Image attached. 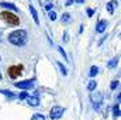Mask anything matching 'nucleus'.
<instances>
[{"instance_id":"nucleus-1","label":"nucleus","mask_w":121,"mask_h":120,"mask_svg":"<svg viewBox=\"0 0 121 120\" xmlns=\"http://www.w3.org/2000/svg\"><path fill=\"white\" fill-rule=\"evenodd\" d=\"M8 40L13 46H17V47L24 46L25 43H27V31H24V29H16V31L11 32L8 35Z\"/></svg>"},{"instance_id":"nucleus-2","label":"nucleus","mask_w":121,"mask_h":120,"mask_svg":"<svg viewBox=\"0 0 121 120\" xmlns=\"http://www.w3.org/2000/svg\"><path fill=\"white\" fill-rule=\"evenodd\" d=\"M0 19L3 21H5V23H8L9 25H19V23H20V19L15 14H11L9 11L0 12Z\"/></svg>"},{"instance_id":"nucleus-3","label":"nucleus","mask_w":121,"mask_h":120,"mask_svg":"<svg viewBox=\"0 0 121 120\" xmlns=\"http://www.w3.org/2000/svg\"><path fill=\"white\" fill-rule=\"evenodd\" d=\"M91 100H92L93 108H95L96 111H99L100 107H101V104H103V93H101V92H92Z\"/></svg>"},{"instance_id":"nucleus-4","label":"nucleus","mask_w":121,"mask_h":120,"mask_svg":"<svg viewBox=\"0 0 121 120\" xmlns=\"http://www.w3.org/2000/svg\"><path fill=\"white\" fill-rule=\"evenodd\" d=\"M64 108L63 107H60V106H55V107H52L51 108V111H49V117L52 120H57V119H60L61 116H63V113H64Z\"/></svg>"},{"instance_id":"nucleus-5","label":"nucleus","mask_w":121,"mask_h":120,"mask_svg":"<svg viewBox=\"0 0 121 120\" xmlns=\"http://www.w3.org/2000/svg\"><path fill=\"white\" fill-rule=\"evenodd\" d=\"M23 71V65H12V67L8 68V75L11 79H16L22 75Z\"/></svg>"},{"instance_id":"nucleus-6","label":"nucleus","mask_w":121,"mask_h":120,"mask_svg":"<svg viewBox=\"0 0 121 120\" xmlns=\"http://www.w3.org/2000/svg\"><path fill=\"white\" fill-rule=\"evenodd\" d=\"M15 87L22 89H31L33 87V80H24V81H17L15 83Z\"/></svg>"},{"instance_id":"nucleus-7","label":"nucleus","mask_w":121,"mask_h":120,"mask_svg":"<svg viewBox=\"0 0 121 120\" xmlns=\"http://www.w3.org/2000/svg\"><path fill=\"white\" fill-rule=\"evenodd\" d=\"M27 102H28L29 106H32V107H37L40 104L39 96H28V97H27Z\"/></svg>"},{"instance_id":"nucleus-8","label":"nucleus","mask_w":121,"mask_h":120,"mask_svg":"<svg viewBox=\"0 0 121 120\" xmlns=\"http://www.w3.org/2000/svg\"><path fill=\"white\" fill-rule=\"evenodd\" d=\"M105 28H107V21L105 20H100L99 23H97V25H96V32L103 33V32L105 31Z\"/></svg>"},{"instance_id":"nucleus-9","label":"nucleus","mask_w":121,"mask_h":120,"mask_svg":"<svg viewBox=\"0 0 121 120\" xmlns=\"http://www.w3.org/2000/svg\"><path fill=\"white\" fill-rule=\"evenodd\" d=\"M0 7H4V8H7V9H12V11H17V7L12 3H5V1H3V3H0Z\"/></svg>"},{"instance_id":"nucleus-10","label":"nucleus","mask_w":121,"mask_h":120,"mask_svg":"<svg viewBox=\"0 0 121 120\" xmlns=\"http://www.w3.org/2000/svg\"><path fill=\"white\" fill-rule=\"evenodd\" d=\"M29 11H31V14H32V18H33V20H35V23L39 24V15H37V11L35 9V7L29 5Z\"/></svg>"},{"instance_id":"nucleus-11","label":"nucleus","mask_w":121,"mask_h":120,"mask_svg":"<svg viewBox=\"0 0 121 120\" xmlns=\"http://www.w3.org/2000/svg\"><path fill=\"white\" fill-rule=\"evenodd\" d=\"M114 7H117V3H116V1H109V3L107 4V9H108V12H109L110 15H113Z\"/></svg>"},{"instance_id":"nucleus-12","label":"nucleus","mask_w":121,"mask_h":120,"mask_svg":"<svg viewBox=\"0 0 121 120\" xmlns=\"http://www.w3.org/2000/svg\"><path fill=\"white\" fill-rule=\"evenodd\" d=\"M117 64H118V59L117 57H114V59H112L109 63H108V68H114Z\"/></svg>"},{"instance_id":"nucleus-13","label":"nucleus","mask_w":121,"mask_h":120,"mask_svg":"<svg viewBox=\"0 0 121 120\" xmlns=\"http://www.w3.org/2000/svg\"><path fill=\"white\" fill-rule=\"evenodd\" d=\"M31 120H45V116L41 115V113H35V115L31 117Z\"/></svg>"},{"instance_id":"nucleus-14","label":"nucleus","mask_w":121,"mask_h":120,"mask_svg":"<svg viewBox=\"0 0 121 120\" xmlns=\"http://www.w3.org/2000/svg\"><path fill=\"white\" fill-rule=\"evenodd\" d=\"M96 87H97V83L95 80L89 81V84H88V89H89V91H95V89H96Z\"/></svg>"},{"instance_id":"nucleus-15","label":"nucleus","mask_w":121,"mask_h":120,"mask_svg":"<svg viewBox=\"0 0 121 120\" xmlns=\"http://www.w3.org/2000/svg\"><path fill=\"white\" fill-rule=\"evenodd\" d=\"M113 115L116 117L120 116V106L118 104H116V106H113Z\"/></svg>"},{"instance_id":"nucleus-16","label":"nucleus","mask_w":121,"mask_h":120,"mask_svg":"<svg viewBox=\"0 0 121 120\" xmlns=\"http://www.w3.org/2000/svg\"><path fill=\"white\" fill-rule=\"evenodd\" d=\"M97 74H99V68H97L96 65H93V67L91 68V72H89V75H91V76L93 78V76H96Z\"/></svg>"},{"instance_id":"nucleus-17","label":"nucleus","mask_w":121,"mask_h":120,"mask_svg":"<svg viewBox=\"0 0 121 120\" xmlns=\"http://www.w3.org/2000/svg\"><path fill=\"white\" fill-rule=\"evenodd\" d=\"M69 20H71V15H69V14H64V15H63V18H61V21H63V23H68Z\"/></svg>"},{"instance_id":"nucleus-18","label":"nucleus","mask_w":121,"mask_h":120,"mask_svg":"<svg viewBox=\"0 0 121 120\" xmlns=\"http://www.w3.org/2000/svg\"><path fill=\"white\" fill-rule=\"evenodd\" d=\"M117 87H118V80H113L112 83H110V89H113L114 91Z\"/></svg>"},{"instance_id":"nucleus-19","label":"nucleus","mask_w":121,"mask_h":120,"mask_svg":"<svg viewBox=\"0 0 121 120\" xmlns=\"http://www.w3.org/2000/svg\"><path fill=\"white\" fill-rule=\"evenodd\" d=\"M48 18H49V20H56V12H53V11H49V15H48Z\"/></svg>"},{"instance_id":"nucleus-20","label":"nucleus","mask_w":121,"mask_h":120,"mask_svg":"<svg viewBox=\"0 0 121 120\" xmlns=\"http://www.w3.org/2000/svg\"><path fill=\"white\" fill-rule=\"evenodd\" d=\"M57 64H59V67H60V69H61V74L64 75V76H67V69H65V67L61 63H57Z\"/></svg>"},{"instance_id":"nucleus-21","label":"nucleus","mask_w":121,"mask_h":120,"mask_svg":"<svg viewBox=\"0 0 121 120\" xmlns=\"http://www.w3.org/2000/svg\"><path fill=\"white\" fill-rule=\"evenodd\" d=\"M57 50H59V52H60L61 55H63V57H64V60H67V59H68V57H67V55H65V51L63 50V47H59Z\"/></svg>"},{"instance_id":"nucleus-22","label":"nucleus","mask_w":121,"mask_h":120,"mask_svg":"<svg viewBox=\"0 0 121 120\" xmlns=\"http://www.w3.org/2000/svg\"><path fill=\"white\" fill-rule=\"evenodd\" d=\"M0 92H1V93H4V95L9 96V97H15V95H13V93H12L11 91H4V89H3V91H0Z\"/></svg>"},{"instance_id":"nucleus-23","label":"nucleus","mask_w":121,"mask_h":120,"mask_svg":"<svg viewBox=\"0 0 121 120\" xmlns=\"http://www.w3.org/2000/svg\"><path fill=\"white\" fill-rule=\"evenodd\" d=\"M27 97H28V93H27V92H22V93L19 95V99H20V100H22V99H27Z\"/></svg>"},{"instance_id":"nucleus-24","label":"nucleus","mask_w":121,"mask_h":120,"mask_svg":"<svg viewBox=\"0 0 121 120\" xmlns=\"http://www.w3.org/2000/svg\"><path fill=\"white\" fill-rule=\"evenodd\" d=\"M86 14H88V16L91 18V16H93V14H95V11H93L92 8H88V9H86Z\"/></svg>"},{"instance_id":"nucleus-25","label":"nucleus","mask_w":121,"mask_h":120,"mask_svg":"<svg viewBox=\"0 0 121 120\" xmlns=\"http://www.w3.org/2000/svg\"><path fill=\"white\" fill-rule=\"evenodd\" d=\"M52 7H53L52 4H47V5H45V9H47V11H51V9H52Z\"/></svg>"},{"instance_id":"nucleus-26","label":"nucleus","mask_w":121,"mask_h":120,"mask_svg":"<svg viewBox=\"0 0 121 120\" xmlns=\"http://www.w3.org/2000/svg\"><path fill=\"white\" fill-rule=\"evenodd\" d=\"M68 40H69V39H68V32H67V31H65V32H64V42H65V43H67V42H68Z\"/></svg>"},{"instance_id":"nucleus-27","label":"nucleus","mask_w":121,"mask_h":120,"mask_svg":"<svg viewBox=\"0 0 121 120\" xmlns=\"http://www.w3.org/2000/svg\"><path fill=\"white\" fill-rule=\"evenodd\" d=\"M72 3H73V0H68V1H67V5H71Z\"/></svg>"},{"instance_id":"nucleus-28","label":"nucleus","mask_w":121,"mask_h":120,"mask_svg":"<svg viewBox=\"0 0 121 120\" xmlns=\"http://www.w3.org/2000/svg\"><path fill=\"white\" fill-rule=\"evenodd\" d=\"M76 3H84V0H75Z\"/></svg>"},{"instance_id":"nucleus-29","label":"nucleus","mask_w":121,"mask_h":120,"mask_svg":"<svg viewBox=\"0 0 121 120\" xmlns=\"http://www.w3.org/2000/svg\"><path fill=\"white\" fill-rule=\"evenodd\" d=\"M0 37H1V31H0Z\"/></svg>"},{"instance_id":"nucleus-30","label":"nucleus","mask_w":121,"mask_h":120,"mask_svg":"<svg viewBox=\"0 0 121 120\" xmlns=\"http://www.w3.org/2000/svg\"><path fill=\"white\" fill-rule=\"evenodd\" d=\"M0 80H1V74H0Z\"/></svg>"}]
</instances>
